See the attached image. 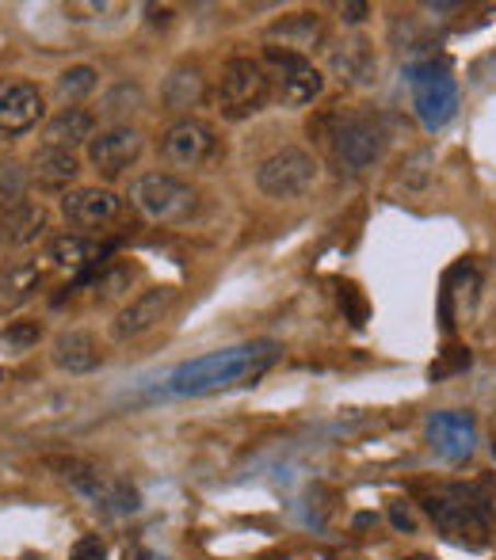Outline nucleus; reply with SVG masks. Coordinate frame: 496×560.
<instances>
[{
  "label": "nucleus",
  "mask_w": 496,
  "mask_h": 560,
  "mask_svg": "<svg viewBox=\"0 0 496 560\" xmlns=\"http://www.w3.org/2000/svg\"><path fill=\"white\" fill-rule=\"evenodd\" d=\"M279 354L282 347L275 339H252V343L226 347V351H210L172 370L164 393H172V397H210V393L256 382L259 374H267L279 362Z\"/></svg>",
  "instance_id": "obj_1"
},
{
  "label": "nucleus",
  "mask_w": 496,
  "mask_h": 560,
  "mask_svg": "<svg viewBox=\"0 0 496 560\" xmlns=\"http://www.w3.org/2000/svg\"><path fill=\"white\" fill-rule=\"evenodd\" d=\"M313 133H318L321 149L328 153V161H333V168L341 176H364L367 168H374L382 161L385 145H390V126L374 112L333 107V112L313 122Z\"/></svg>",
  "instance_id": "obj_2"
},
{
  "label": "nucleus",
  "mask_w": 496,
  "mask_h": 560,
  "mask_svg": "<svg viewBox=\"0 0 496 560\" xmlns=\"http://www.w3.org/2000/svg\"><path fill=\"white\" fill-rule=\"evenodd\" d=\"M424 511L436 518L443 538L466 549H485L496 526V503L482 485H436L420 495Z\"/></svg>",
  "instance_id": "obj_3"
},
{
  "label": "nucleus",
  "mask_w": 496,
  "mask_h": 560,
  "mask_svg": "<svg viewBox=\"0 0 496 560\" xmlns=\"http://www.w3.org/2000/svg\"><path fill=\"white\" fill-rule=\"evenodd\" d=\"M130 207L153 225H180L199 210V195L192 184L169 176V172H146L130 184Z\"/></svg>",
  "instance_id": "obj_4"
},
{
  "label": "nucleus",
  "mask_w": 496,
  "mask_h": 560,
  "mask_svg": "<svg viewBox=\"0 0 496 560\" xmlns=\"http://www.w3.org/2000/svg\"><path fill=\"white\" fill-rule=\"evenodd\" d=\"M215 96H218V112L230 118H245L252 112H259L267 104V96H272V77H267L264 61L230 58L222 66Z\"/></svg>",
  "instance_id": "obj_5"
},
{
  "label": "nucleus",
  "mask_w": 496,
  "mask_h": 560,
  "mask_svg": "<svg viewBox=\"0 0 496 560\" xmlns=\"http://www.w3.org/2000/svg\"><path fill=\"white\" fill-rule=\"evenodd\" d=\"M264 69H267V77H272L275 96H279L287 107L313 104V100L321 96V89H325V77H321V69L313 66L305 54H290V50H279V46H267Z\"/></svg>",
  "instance_id": "obj_6"
},
{
  "label": "nucleus",
  "mask_w": 496,
  "mask_h": 560,
  "mask_svg": "<svg viewBox=\"0 0 496 560\" xmlns=\"http://www.w3.org/2000/svg\"><path fill=\"white\" fill-rule=\"evenodd\" d=\"M318 179V161H313L305 149L287 145L279 153H272L267 161H259L256 168V187L267 195V199H302L305 191Z\"/></svg>",
  "instance_id": "obj_7"
},
{
  "label": "nucleus",
  "mask_w": 496,
  "mask_h": 560,
  "mask_svg": "<svg viewBox=\"0 0 496 560\" xmlns=\"http://www.w3.org/2000/svg\"><path fill=\"white\" fill-rule=\"evenodd\" d=\"M161 156L172 168H203L218 156V133L203 118H176L161 133Z\"/></svg>",
  "instance_id": "obj_8"
},
{
  "label": "nucleus",
  "mask_w": 496,
  "mask_h": 560,
  "mask_svg": "<svg viewBox=\"0 0 496 560\" xmlns=\"http://www.w3.org/2000/svg\"><path fill=\"white\" fill-rule=\"evenodd\" d=\"M54 469H61V480H66L73 492H81L84 500L96 503V508L119 511V515L138 508V495H134L126 485H119V480L107 477L104 469H96V465H89V462H54Z\"/></svg>",
  "instance_id": "obj_9"
},
{
  "label": "nucleus",
  "mask_w": 496,
  "mask_h": 560,
  "mask_svg": "<svg viewBox=\"0 0 496 560\" xmlns=\"http://www.w3.org/2000/svg\"><path fill=\"white\" fill-rule=\"evenodd\" d=\"M180 302V290L176 287H149L141 290L134 302L123 305V313L112 320V336L126 343V339H138L146 332H153L164 317L172 313V305Z\"/></svg>",
  "instance_id": "obj_10"
},
{
  "label": "nucleus",
  "mask_w": 496,
  "mask_h": 560,
  "mask_svg": "<svg viewBox=\"0 0 496 560\" xmlns=\"http://www.w3.org/2000/svg\"><path fill=\"white\" fill-rule=\"evenodd\" d=\"M141 149H146V141H141V133L134 126H112V130H104L100 138L89 141V161L100 176L115 179L130 164H138Z\"/></svg>",
  "instance_id": "obj_11"
},
{
  "label": "nucleus",
  "mask_w": 496,
  "mask_h": 560,
  "mask_svg": "<svg viewBox=\"0 0 496 560\" xmlns=\"http://www.w3.org/2000/svg\"><path fill=\"white\" fill-rule=\"evenodd\" d=\"M61 214L77 229H104L123 214V199L107 187H77L61 195Z\"/></svg>",
  "instance_id": "obj_12"
},
{
  "label": "nucleus",
  "mask_w": 496,
  "mask_h": 560,
  "mask_svg": "<svg viewBox=\"0 0 496 560\" xmlns=\"http://www.w3.org/2000/svg\"><path fill=\"white\" fill-rule=\"evenodd\" d=\"M43 92L27 81H0V133H27L43 118Z\"/></svg>",
  "instance_id": "obj_13"
},
{
  "label": "nucleus",
  "mask_w": 496,
  "mask_h": 560,
  "mask_svg": "<svg viewBox=\"0 0 496 560\" xmlns=\"http://www.w3.org/2000/svg\"><path fill=\"white\" fill-rule=\"evenodd\" d=\"M428 435L431 446H436L439 457L447 462H462V457L474 454L477 443V428H474V416L466 412H436L428 423Z\"/></svg>",
  "instance_id": "obj_14"
},
{
  "label": "nucleus",
  "mask_w": 496,
  "mask_h": 560,
  "mask_svg": "<svg viewBox=\"0 0 496 560\" xmlns=\"http://www.w3.org/2000/svg\"><path fill=\"white\" fill-rule=\"evenodd\" d=\"M416 118L424 130H443L447 122L459 112V81L454 77H436V81L416 84Z\"/></svg>",
  "instance_id": "obj_15"
},
{
  "label": "nucleus",
  "mask_w": 496,
  "mask_h": 560,
  "mask_svg": "<svg viewBox=\"0 0 496 560\" xmlns=\"http://www.w3.org/2000/svg\"><path fill=\"white\" fill-rule=\"evenodd\" d=\"M328 69H333L344 84H374L378 81V58L367 38H344V43L328 46Z\"/></svg>",
  "instance_id": "obj_16"
},
{
  "label": "nucleus",
  "mask_w": 496,
  "mask_h": 560,
  "mask_svg": "<svg viewBox=\"0 0 496 560\" xmlns=\"http://www.w3.org/2000/svg\"><path fill=\"white\" fill-rule=\"evenodd\" d=\"M92 133H96V115H89L84 107H61V112L46 122L43 149H61V153H73L77 145H89Z\"/></svg>",
  "instance_id": "obj_17"
},
{
  "label": "nucleus",
  "mask_w": 496,
  "mask_h": 560,
  "mask_svg": "<svg viewBox=\"0 0 496 560\" xmlns=\"http://www.w3.org/2000/svg\"><path fill=\"white\" fill-rule=\"evenodd\" d=\"M50 359H54V366L66 370V374H92L104 354H100V343L92 332H84V328H66V332L54 339Z\"/></svg>",
  "instance_id": "obj_18"
},
{
  "label": "nucleus",
  "mask_w": 496,
  "mask_h": 560,
  "mask_svg": "<svg viewBox=\"0 0 496 560\" xmlns=\"http://www.w3.org/2000/svg\"><path fill=\"white\" fill-rule=\"evenodd\" d=\"M325 27H321V15L318 12H295V15H282L267 27V38H272L279 50L290 54H305L321 43Z\"/></svg>",
  "instance_id": "obj_19"
},
{
  "label": "nucleus",
  "mask_w": 496,
  "mask_h": 560,
  "mask_svg": "<svg viewBox=\"0 0 496 560\" xmlns=\"http://www.w3.org/2000/svg\"><path fill=\"white\" fill-rule=\"evenodd\" d=\"M161 100H164V107L176 115L195 112V107H203V100H207V81H203V73L195 66H176L169 73V81H164Z\"/></svg>",
  "instance_id": "obj_20"
},
{
  "label": "nucleus",
  "mask_w": 496,
  "mask_h": 560,
  "mask_svg": "<svg viewBox=\"0 0 496 560\" xmlns=\"http://www.w3.org/2000/svg\"><path fill=\"white\" fill-rule=\"evenodd\" d=\"M38 287H43V267L31 264V259L0 267V310H15V305H23Z\"/></svg>",
  "instance_id": "obj_21"
},
{
  "label": "nucleus",
  "mask_w": 496,
  "mask_h": 560,
  "mask_svg": "<svg viewBox=\"0 0 496 560\" xmlns=\"http://www.w3.org/2000/svg\"><path fill=\"white\" fill-rule=\"evenodd\" d=\"M46 210L38 207V202H23V207H15L12 214H4V241L15 244V248H27V244H35L38 236L46 233Z\"/></svg>",
  "instance_id": "obj_22"
},
{
  "label": "nucleus",
  "mask_w": 496,
  "mask_h": 560,
  "mask_svg": "<svg viewBox=\"0 0 496 560\" xmlns=\"http://www.w3.org/2000/svg\"><path fill=\"white\" fill-rule=\"evenodd\" d=\"M77 156L73 153H61V149H43L35 156V184L46 187V191H61L77 179Z\"/></svg>",
  "instance_id": "obj_23"
},
{
  "label": "nucleus",
  "mask_w": 496,
  "mask_h": 560,
  "mask_svg": "<svg viewBox=\"0 0 496 560\" xmlns=\"http://www.w3.org/2000/svg\"><path fill=\"white\" fill-rule=\"evenodd\" d=\"M96 241L81 233H61L50 241V259L58 267H84V264H96Z\"/></svg>",
  "instance_id": "obj_24"
},
{
  "label": "nucleus",
  "mask_w": 496,
  "mask_h": 560,
  "mask_svg": "<svg viewBox=\"0 0 496 560\" xmlns=\"http://www.w3.org/2000/svg\"><path fill=\"white\" fill-rule=\"evenodd\" d=\"M31 172L20 161H0V214H12L27 202Z\"/></svg>",
  "instance_id": "obj_25"
},
{
  "label": "nucleus",
  "mask_w": 496,
  "mask_h": 560,
  "mask_svg": "<svg viewBox=\"0 0 496 560\" xmlns=\"http://www.w3.org/2000/svg\"><path fill=\"white\" fill-rule=\"evenodd\" d=\"M100 84V73L92 66H73L66 69V73L58 77V96L66 100V104H77V100L92 96Z\"/></svg>",
  "instance_id": "obj_26"
},
{
  "label": "nucleus",
  "mask_w": 496,
  "mask_h": 560,
  "mask_svg": "<svg viewBox=\"0 0 496 560\" xmlns=\"http://www.w3.org/2000/svg\"><path fill=\"white\" fill-rule=\"evenodd\" d=\"M38 339H43V325H38V320H12V325L0 332V347L12 351V354H20V351L38 347Z\"/></svg>",
  "instance_id": "obj_27"
},
{
  "label": "nucleus",
  "mask_w": 496,
  "mask_h": 560,
  "mask_svg": "<svg viewBox=\"0 0 496 560\" xmlns=\"http://www.w3.org/2000/svg\"><path fill=\"white\" fill-rule=\"evenodd\" d=\"M134 282V267L126 264H112L107 271L96 275V298L100 302H112V298H123Z\"/></svg>",
  "instance_id": "obj_28"
},
{
  "label": "nucleus",
  "mask_w": 496,
  "mask_h": 560,
  "mask_svg": "<svg viewBox=\"0 0 496 560\" xmlns=\"http://www.w3.org/2000/svg\"><path fill=\"white\" fill-rule=\"evenodd\" d=\"M431 164H436L431 149H416V153L408 156L405 172H401V184H405V191H424V187L431 184Z\"/></svg>",
  "instance_id": "obj_29"
},
{
  "label": "nucleus",
  "mask_w": 496,
  "mask_h": 560,
  "mask_svg": "<svg viewBox=\"0 0 496 560\" xmlns=\"http://www.w3.org/2000/svg\"><path fill=\"white\" fill-rule=\"evenodd\" d=\"M466 366H470V351H462V347H451V351H443V359L431 362L428 377H431V382H443L447 374H459V370H466Z\"/></svg>",
  "instance_id": "obj_30"
},
{
  "label": "nucleus",
  "mask_w": 496,
  "mask_h": 560,
  "mask_svg": "<svg viewBox=\"0 0 496 560\" xmlns=\"http://www.w3.org/2000/svg\"><path fill=\"white\" fill-rule=\"evenodd\" d=\"M341 305H348V310H351V325H364V320H367V310H364V302H359L356 287L341 290Z\"/></svg>",
  "instance_id": "obj_31"
},
{
  "label": "nucleus",
  "mask_w": 496,
  "mask_h": 560,
  "mask_svg": "<svg viewBox=\"0 0 496 560\" xmlns=\"http://www.w3.org/2000/svg\"><path fill=\"white\" fill-rule=\"evenodd\" d=\"M104 541L100 538H84V541H77V549H73V560H104Z\"/></svg>",
  "instance_id": "obj_32"
},
{
  "label": "nucleus",
  "mask_w": 496,
  "mask_h": 560,
  "mask_svg": "<svg viewBox=\"0 0 496 560\" xmlns=\"http://www.w3.org/2000/svg\"><path fill=\"white\" fill-rule=\"evenodd\" d=\"M390 518H393V526H397V530H408L413 534L416 530V518H413V511H408V503H390Z\"/></svg>",
  "instance_id": "obj_33"
},
{
  "label": "nucleus",
  "mask_w": 496,
  "mask_h": 560,
  "mask_svg": "<svg viewBox=\"0 0 496 560\" xmlns=\"http://www.w3.org/2000/svg\"><path fill=\"white\" fill-rule=\"evenodd\" d=\"M367 15H371V4H341V20L351 23V27H356V23H364Z\"/></svg>",
  "instance_id": "obj_34"
},
{
  "label": "nucleus",
  "mask_w": 496,
  "mask_h": 560,
  "mask_svg": "<svg viewBox=\"0 0 496 560\" xmlns=\"http://www.w3.org/2000/svg\"><path fill=\"white\" fill-rule=\"evenodd\" d=\"M401 560H436V557H424V553H416V557H401Z\"/></svg>",
  "instance_id": "obj_35"
},
{
  "label": "nucleus",
  "mask_w": 496,
  "mask_h": 560,
  "mask_svg": "<svg viewBox=\"0 0 496 560\" xmlns=\"http://www.w3.org/2000/svg\"><path fill=\"white\" fill-rule=\"evenodd\" d=\"M493 457H496V443H493Z\"/></svg>",
  "instance_id": "obj_36"
}]
</instances>
